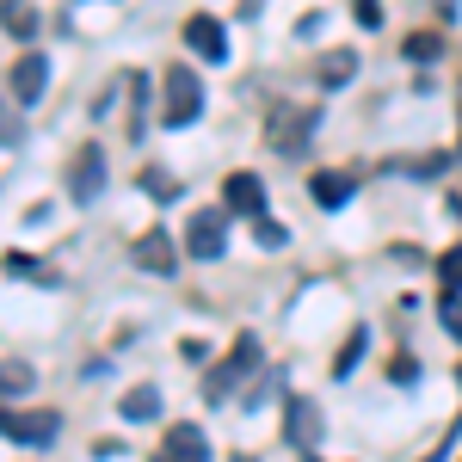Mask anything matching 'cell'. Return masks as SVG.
Here are the masks:
<instances>
[{
    "label": "cell",
    "mask_w": 462,
    "mask_h": 462,
    "mask_svg": "<svg viewBox=\"0 0 462 462\" xmlns=\"http://www.w3.org/2000/svg\"><path fill=\"white\" fill-rule=\"evenodd\" d=\"M352 74H357V56L352 50H333V56L320 62V87H346Z\"/></svg>",
    "instance_id": "15"
},
{
    "label": "cell",
    "mask_w": 462,
    "mask_h": 462,
    "mask_svg": "<svg viewBox=\"0 0 462 462\" xmlns=\"http://www.w3.org/2000/svg\"><path fill=\"white\" fill-rule=\"evenodd\" d=\"M438 315H444V327H450V333L462 339V290H457V296H444V302H438Z\"/></svg>",
    "instance_id": "23"
},
{
    "label": "cell",
    "mask_w": 462,
    "mask_h": 462,
    "mask_svg": "<svg viewBox=\"0 0 462 462\" xmlns=\"http://www.w3.org/2000/svg\"><path fill=\"white\" fill-rule=\"evenodd\" d=\"M143 191H154V198L167 204V198H173V191H179V179H167V173H161V167H148V173H143Z\"/></svg>",
    "instance_id": "20"
},
{
    "label": "cell",
    "mask_w": 462,
    "mask_h": 462,
    "mask_svg": "<svg viewBox=\"0 0 462 462\" xmlns=\"http://www.w3.org/2000/svg\"><path fill=\"white\" fill-rule=\"evenodd\" d=\"M352 13H357V25H370V32L383 25V6L376 0H352Z\"/></svg>",
    "instance_id": "24"
},
{
    "label": "cell",
    "mask_w": 462,
    "mask_h": 462,
    "mask_svg": "<svg viewBox=\"0 0 462 462\" xmlns=\"http://www.w3.org/2000/svg\"><path fill=\"white\" fill-rule=\"evenodd\" d=\"M32 25H37V19H32V6H25V0H6V32L25 43V37H32Z\"/></svg>",
    "instance_id": "17"
},
{
    "label": "cell",
    "mask_w": 462,
    "mask_h": 462,
    "mask_svg": "<svg viewBox=\"0 0 462 462\" xmlns=\"http://www.w3.org/2000/svg\"><path fill=\"white\" fill-rule=\"evenodd\" d=\"M438 50H444V43H438L431 32H413V37H407V56H413V62H438Z\"/></svg>",
    "instance_id": "19"
},
{
    "label": "cell",
    "mask_w": 462,
    "mask_h": 462,
    "mask_svg": "<svg viewBox=\"0 0 462 462\" xmlns=\"http://www.w3.org/2000/svg\"><path fill=\"white\" fill-rule=\"evenodd\" d=\"M6 394H19V389H32V364H19V357H6Z\"/></svg>",
    "instance_id": "21"
},
{
    "label": "cell",
    "mask_w": 462,
    "mask_h": 462,
    "mask_svg": "<svg viewBox=\"0 0 462 462\" xmlns=\"http://www.w3.org/2000/svg\"><path fill=\"white\" fill-rule=\"evenodd\" d=\"M364 346H370V333H364V327H357L352 339H346V352H339V364H333V370H339V376H346V370H352V364H357V352H364Z\"/></svg>",
    "instance_id": "22"
},
{
    "label": "cell",
    "mask_w": 462,
    "mask_h": 462,
    "mask_svg": "<svg viewBox=\"0 0 462 462\" xmlns=\"http://www.w3.org/2000/svg\"><path fill=\"white\" fill-rule=\"evenodd\" d=\"M228 247V210H198L185 222V253L191 259H222Z\"/></svg>",
    "instance_id": "5"
},
{
    "label": "cell",
    "mask_w": 462,
    "mask_h": 462,
    "mask_svg": "<svg viewBox=\"0 0 462 462\" xmlns=\"http://www.w3.org/2000/svg\"><path fill=\"white\" fill-rule=\"evenodd\" d=\"M185 50H198L204 62H222V56H228V32H222V19L191 13V19H185Z\"/></svg>",
    "instance_id": "8"
},
{
    "label": "cell",
    "mask_w": 462,
    "mask_h": 462,
    "mask_svg": "<svg viewBox=\"0 0 462 462\" xmlns=\"http://www.w3.org/2000/svg\"><path fill=\"white\" fill-rule=\"evenodd\" d=\"M161 117L173 124V130H185V124H198V111H204V80L185 69V62H173L167 69V80H161Z\"/></svg>",
    "instance_id": "2"
},
{
    "label": "cell",
    "mask_w": 462,
    "mask_h": 462,
    "mask_svg": "<svg viewBox=\"0 0 462 462\" xmlns=\"http://www.w3.org/2000/svg\"><path fill=\"white\" fill-rule=\"evenodd\" d=\"M222 204H228V210H241V216H265V210H259V204H265V191H259V179H253V173H235L228 185H222Z\"/></svg>",
    "instance_id": "11"
},
{
    "label": "cell",
    "mask_w": 462,
    "mask_h": 462,
    "mask_svg": "<svg viewBox=\"0 0 462 462\" xmlns=\"http://www.w3.org/2000/svg\"><path fill=\"white\" fill-rule=\"evenodd\" d=\"M309 198H315L320 210H339L352 198V173H315L309 179Z\"/></svg>",
    "instance_id": "13"
},
{
    "label": "cell",
    "mask_w": 462,
    "mask_h": 462,
    "mask_svg": "<svg viewBox=\"0 0 462 462\" xmlns=\"http://www.w3.org/2000/svg\"><path fill=\"white\" fill-rule=\"evenodd\" d=\"M43 80H50L43 56H37V50H25V56L13 62V106H32L37 93H43Z\"/></svg>",
    "instance_id": "9"
},
{
    "label": "cell",
    "mask_w": 462,
    "mask_h": 462,
    "mask_svg": "<svg viewBox=\"0 0 462 462\" xmlns=\"http://www.w3.org/2000/svg\"><path fill=\"white\" fill-rule=\"evenodd\" d=\"M136 265H143V272H173V265H179L173 241H167L161 228H148L143 241H136Z\"/></svg>",
    "instance_id": "12"
},
{
    "label": "cell",
    "mask_w": 462,
    "mask_h": 462,
    "mask_svg": "<svg viewBox=\"0 0 462 462\" xmlns=\"http://www.w3.org/2000/svg\"><path fill=\"white\" fill-rule=\"evenodd\" d=\"M247 370H259V339H253V333H241V339H235V352H228V364H216L210 376H204V401H216V407H222L228 394L241 389V376H247Z\"/></svg>",
    "instance_id": "3"
},
{
    "label": "cell",
    "mask_w": 462,
    "mask_h": 462,
    "mask_svg": "<svg viewBox=\"0 0 462 462\" xmlns=\"http://www.w3.org/2000/svg\"><path fill=\"white\" fill-rule=\"evenodd\" d=\"M253 228H259V247H272V253L290 241V228H284V222H272V216H253Z\"/></svg>",
    "instance_id": "18"
},
{
    "label": "cell",
    "mask_w": 462,
    "mask_h": 462,
    "mask_svg": "<svg viewBox=\"0 0 462 462\" xmlns=\"http://www.w3.org/2000/svg\"><path fill=\"white\" fill-rule=\"evenodd\" d=\"M56 431H62V420H56L50 407H37V413L6 407V444H32V450H43V444H56Z\"/></svg>",
    "instance_id": "6"
},
{
    "label": "cell",
    "mask_w": 462,
    "mask_h": 462,
    "mask_svg": "<svg viewBox=\"0 0 462 462\" xmlns=\"http://www.w3.org/2000/svg\"><path fill=\"white\" fill-rule=\"evenodd\" d=\"M320 407L309 401V394H290L284 401V444H296V450H315L320 444Z\"/></svg>",
    "instance_id": "7"
},
{
    "label": "cell",
    "mask_w": 462,
    "mask_h": 462,
    "mask_svg": "<svg viewBox=\"0 0 462 462\" xmlns=\"http://www.w3.org/2000/svg\"><path fill=\"white\" fill-rule=\"evenodd\" d=\"M457 383H462V364H457Z\"/></svg>",
    "instance_id": "25"
},
{
    "label": "cell",
    "mask_w": 462,
    "mask_h": 462,
    "mask_svg": "<svg viewBox=\"0 0 462 462\" xmlns=\"http://www.w3.org/2000/svg\"><path fill=\"white\" fill-rule=\"evenodd\" d=\"M161 462H210V444L198 426H173L167 444H161Z\"/></svg>",
    "instance_id": "10"
},
{
    "label": "cell",
    "mask_w": 462,
    "mask_h": 462,
    "mask_svg": "<svg viewBox=\"0 0 462 462\" xmlns=\"http://www.w3.org/2000/svg\"><path fill=\"white\" fill-rule=\"evenodd\" d=\"M117 413L136 420V426H148V420H161V394H154V389H130L124 401H117Z\"/></svg>",
    "instance_id": "14"
},
{
    "label": "cell",
    "mask_w": 462,
    "mask_h": 462,
    "mask_svg": "<svg viewBox=\"0 0 462 462\" xmlns=\"http://www.w3.org/2000/svg\"><path fill=\"white\" fill-rule=\"evenodd\" d=\"M438 284H444V296H457V290H462V247H450L444 259H438Z\"/></svg>",
    "instance_id": "16"
},
{
    "label": "cell",
    "mask_w": 462,
    "mask_h": 462,
    "mask_svg": "<svg viewBox=\"0 0 462 462\" xmlns=\"http://www.w3.org/2000/svg\"><path fill=\"white\" fill-rule=\"evenodd\" d=\"M99 191H106V148L87 143V148H74V161H69V198L74 204H93Z\"/></svg>",
    "instance_id": "4"
},
{
    "label": "cell",
    "mask_w": 462,
    "mask_h": 462,
    "mask_svg": "<svg viewBox=\"0 0 462 462\" xmlns=\"http://www.w3.org/2000/svg\"><path fill=\"white\" fill-rule=\"evenodd\" d=\"M315 130H320V106H272V117H265V143L278 154H290V161L309 148Z\"/></svg>",
    "instance_id": "1"
}]
</instances>
